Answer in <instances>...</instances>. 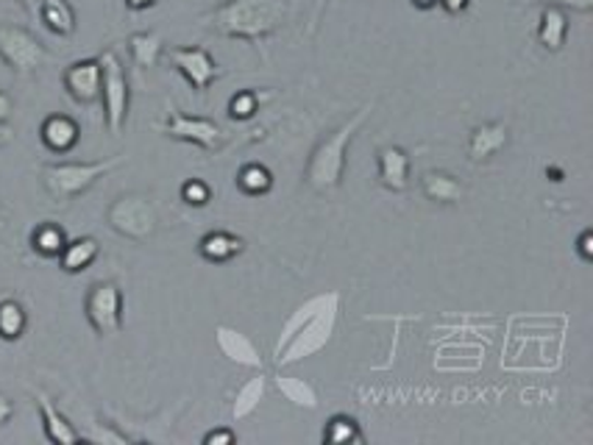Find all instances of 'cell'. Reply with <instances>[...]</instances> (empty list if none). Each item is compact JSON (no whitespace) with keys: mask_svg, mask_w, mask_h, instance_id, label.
<instances>
[{"mask_svg":"<svg viewBox=\"0 0 593 445\" xmlns=\"http://www.w3.org/2000/svg\"><path fill=\"white\" fill-rule=\"evenodd\" d=\"M324 440L326 443H363V432H360V423L354 421V418H349V414H335L329 423H326L324 429Z\"/></svg>","mask_w":593,"mask_h":445,"instance_id":"83f0119b","label":"cell"},{"mask_svg":"<svg viewBox=\"0 0 593 445\" xmlns=\"http://www.w3.org/2000/svg\"><path fill=\"white\" fill-rule=\"evenodd\" d=\"M62 87L78 106L100 100V59H78L62 73Z\"/></svg>","mask_w":593,"mask_h":445,"instance_id":"8fae6325","label":"cell"},{"mask_svg":"<svg viewBox=\"0 0 593 445\" xmlns=\"http://www.w3.org/2000/svg\"><path fill=\"white\" fill-rule=\"evenodd\" d=\"M0 59L17 75H34L48 62L50 53L28 28L3 23L0 25Z\"/></svg>","mask_w":593,"mask_h":445,"instance_id":"52a82bcc","label":"cell"},{"mask_svg":"<svg viewBox=\"0 0 593 445\" xmlns=\"http://www.w3.org/2000/svg\"><path fill=\"white\" fill-rule=\"evenodd\" d=\"M580 254H582V260H585V262L593 260V234H591V231H582Z\"/></svg>","mask_w":593,"mask_h":445,"instance_id":"e575fe53","label":"cell"},{"mask_svg":"<svg viewBox=\"0 0 593 445\" xmlns=\"http://www.w3.org/2000/svg\"><path fill=\"white\" fill-rule=\"evenodd\" d=\"M125 161L123 154L109 156L100 161H53L43 167V187L53 204H70L87 190H93L104 176H109L114 167Z\"/></svg>","mask_w":593,"mask_h":445,"instance_id":"277c9868","label":"cell"},{"mask_svg":"<svg viewBox=\"0 0 593 445\" xmlns=\"http://www.w3.org/2000/svg\"><path fill=\"white\" fill-rule=\"evenodd\" d=\"M379 181L385 190L404 192L410 187V156L399 145L379 148Z\"/></svg>","mask_w":593,"mask_h":445,"instance_id":"2e32d148","label":"cell"},{"mask_svg":"<svg viewBox=\"0 0 593 445\" xmlns=\"http://www.w3.org/2000/svg\"><path fill=\"white\" fill-rule=\"evenodd\" d=\"M100 59V100H104V120H107L109 134L118 136L129 120V106H132V89L125 79V68L114 50H104Z\"/></svg>","mask_w":593,"mask_h":445,"instance_id":"8992f818","label":"cell"},{"mask_svg":"<svg viewBox=\"0 0 593 445\" xmlns=\"http://www.w3.org/2000/svg\"><path fill=\"white\" fill-rule=\"evenodd\" d=\"M412 7L424 9V12H429V9L437 7V0H412Z\"/></svg>","mask_w":593,"mask_h":445,"instance_id":"f35d334b","label":"cell"},{"mask_svg":"<svg viewBox=\"0 0 593 445\" xmlns=\"http://www.w3.org/2000/svg\"><path fill=\"white\" fill-rule=\"evenodd\" d=\"M234 440H238V434L231 432V429H213L204 437V445H231Z\"/></svg>","mask_w":593,"mask_h":445,"instance_id":"4dcf8cb0","label":"cell"},{"mask_svg":"<svg viewBox=\"0 0 593 445\" xmlns=\"http://www.w3.org/2000/svg\"><path fill=\"white\" fill-rule=\"evenodd\" d=\"M546 173L555 176V179H552V181H562V173H560V170H557V167H546Z\"/></svg>","mask_w":593,"mask_h":445,"instance_id":"ab89813d","label":"cell"},{"mask_svg":"<svg viewBox=\"0 0 593 445\" xmlns=\"http://www.w3.org/2000/svg\"><path fill=\"white\" fill-rule=\"evenodd\" d=\"M64 242H68V234L57 222H39L37 229L32 231L34 254H39L43 260H57L62 254Z\"/></svg>","mask_w":593,"mask_h":445,"instance_id":"603a6c76","label":"cell"},{"mask_svg":"<svg viewBox=\"0 0 593 445\" xmlns=\"http://www.w3.org/2000/svg\"><path fill=\"white\" fill-rule=\"evenodd\" d=\"M25 326H28V315H25L23 303L14 301V298L0 301V340H20L25 334Z\"/></svg>","mask_w":593,"mask_h":445,"instance_id":"cb8c5ba5","label":"cell"},{"mask_svg":"<svg viewBox=\"0 0 593 445\" xmlns=\"http://www.w3.org/2000/svg\"><path fill=\"white\" fill-rule=\"evenodd\" d=\"M39 140L50 154H70L82 140V125L70 115H48L39 125Z\"/></svg>","mask_w":593,"mask_h":445,"instance_id":"4fadbf2b","label":"cell"},{"mask_svg":"<svg viewBox=\"0 0 593 445\" xmlns=\"http://www.w3.org/2000/svg\"><path fill=\"white\" fill-rule=\"evenodd\" d=\"M238 187L245 195H265V192H270V187H274V173H270L265 165L251 161V165L240 167Z\"/></svg>","mask_w":593,"mask_h":445,"instance_id":"4316f807","label":"cell"},{"mask_svg":"<svg viewBox=\"0 0 593 445\" xmlns=\"http://www.w3.org/2000/svg\"><path fill=\"white\" fill-rule=\"evenodd\" d=\"M566 37H569V14L557 3H546L537 20V43L549 53H557L566 45Z\"/></svg>","mask_w":593,"mask_h":445,"instance_id":"e0dca14e","label":"cell"},{"mask_svg":"<svg viewBox=\"0 0 593 445\" xmlns=\"http://www.w3.org/2000/svg\"><path fill=\"white\" fill-rule=\"evenodd\" d=\"M159 131L176 143H190L201 151H215L223 143V129L215 120L195 118L173 104H168V118L159 125Z\"/></svg>","mask_w":593,"mask_h":445,"instance_id":"9c48e42d","label":"cell"},{"mask_svg":"<svg viewBox=\"0 0 593 445\" xmlns=\"http://www.w3.org/2000/svg\"><path fill=\"white\" fill-rule=\"evenodd\" d=\"M263 396H265V376L249 378V382L238 389V398H234V409H231L234 421H243V418H249V414L259 407Z\"/></svg>","mask_w":593,"mask_h":445,"instance_id":"484cf974","label":"cell"},{"mask_svg":"<svg viewBox=\"0 0 593 445\" xmlns=\"http://www.w3.org/2000/svg\"><path fill=\"white\" fill-rule=\"evenodd\" d=\"M12 418H14V401L7 396V393H0V426H7Z\"/></svg>","mask_w":593,"mask_h":445,"instance_id":"1f68e13d","label":"cell"},{"mask_svg":"<svg viewBox=\"0 0 593 445\" xmlns=\"http://www.w3.org/2000/svg\"><path fill=\"white\" fill-rule=\"evenodd\" d=\"M243 237L231 234V231H209V234L201 237L198 251L206 262L213 265H223V262H231L238 254H243Z\"/></svg>","mask_w":593,"mask_h":445,"instance_id":"ffe728a7","label":"cell"},{"mask_svg":"<svg viewBox=\"0 0 593 445\" xmlns=\"http://www.w3.org/2000/svg\"><path fill=\"white\" fill-rule=\"evenodd\" d=\"M12 111H14L12 98H9V93H3V89H0V125L9 123V118H12Z\"/></svg>","mask_w":593,"mask_h":445,"instance_id":"836d02e7","label":"cell"},{"mask_svg":"<svg viewBox=\"0 0 593 445\" xmlns=\"http://www.w3.org/2000/svg\"><path fill=\"white\" fill-rule=\"evenodd\" d=\"M293 0H226L204 17L206 28L226 39H245L256 45L274 37L288 23Z\"/></svg>","mask_w":593,"mask_h":445,"instance_id":"6da1fadb","label":"cell"},{"mask_svg":"<svg viewBox=\"0 0 593 445\" xmlns=\"http://www.w3.org/2000/svg\"><path fill=\"white\" fill-rule=\"evenodd\" d=\"M168 59L184 75V81H187L195 93H206V89L213 87V81L220 79V68L215 62V56L206 48H201V45L170 48Z\"/></svg>","mask_w":593,"mask_h":445,"instance_id":"30bf717a","label":"cell"},{"mask_svg":"<svg viewBox=\"0 0 593 445\" xmlns=\"http://www.w3.org/2000/svg\"><path fill=\"white\" fill-rule=\"evenodd\" d=\"M39 20L57 37H73L75 25H78L70 0H39Z\"/></svg>","mask_w":593,"mask_h":445,"instance_id":"44dd1931","label":"cell"},{"mask_svg":"<svg viewBox=\"0 0 593 445\" xmlns=\"http://www.w3.org/2000/svg\"><path fill=\"white\" fill-rule=\"evenodd\" d=\"M338 292H326V296L306 301L299 312L288 321L281 340L276 346V365H290L310 353L320 351L329 342L331 328L338 321Z\"/></svg>","mask_w":593,"mask_h":445,"instance_id":"7a4b0ae2","label":"cell"},{"mask_svg":"<svg viewBox=\"0 0 593 445\" xmlns=\"http://www.w3.org/2000/svg\"><path fill=\"white\" fill-rule=\"evenodd\" d=\"M162 37L157 32H137L129 37V53H132V62L140 70L157 68L159 59H162Z\"/></svg>","mask_w":593,"mask_h":445,"instance_id":"7402d4cb","label":"cell"},{"mask_svg":"<svg viewBox=\"0 0 593 445\" xmlns=\"http://www.w3.org/2000/svg\"><path fill=\"white\" fill-rule=\"evenodd\" d=\"M371 111H374V104H365L363 109L356 111L354 118L346 120L335 134H329L326 140H320L318 148L313 151L310 161H306V184L313 187L320 195H329V192L338 190L343 184L346 173V148H349L351 136L356 134V129L365 123Z\"/></svg>","mask_w":593,"mask_h":445,"instance_id":"3957f363","label":"cell"},{"mask_svg":"<svg viewBox=\"0 0 593 445\" xmlns=\"http://www.w3.org/2000/svg\"><path fill=\"white\" fill-rule=\"evenodd\" d=\"M182 201L187 206H206L213 201V190L201 179H187L182 184Z\"/></svg>","mask_w":593,"mask_h":445,"instance_id":"f546056e","label":"cell"},{"mask_svg":"<svg viewBox=\"0 0 593 445\" xmlns=\"http://www.w3.org/2000/svg\"><path fill=\"white\" fill-rule=\"evenodd\" d=\"M159 0H125V7L132 9V12H145V9H154Z\"/></svg>","mask_w":593,"mask_h":445,"instance_id":"d590c367","label":"cell"},{"mask_svg":"<svg viewBox=\"0 0 593 445\" xmlns=\"http://www.w3.org/2000/svg\"><path fill=\"white\" fill-rule=\"evenodd\" d=\"M12 140H14V134H12V129H9V123L0 125V148L12 143Z\"/></svg>","mask_w":593,"mask_h":445,"instance_id":"74e56055","label":"cell"},{"mask_svg":"<svg viewBox=\"0 0 593 445\" xmlns=\"http://www.w3.org/2000/svg\"><path fill=\"white\" fill-rule=\"evenodd\" d=\"M276 387H279L281 396L288 398L290 404H295V407H306V409L318 407V393H315L313 384L304 382V378L279 376L276 378Z\"/></svg>","mask_w":593,"mask_h":445,"instance_id":"d4e9b609","label":"cell"},{"mask_svg":"<svg viewBox=\"0 0 593 445\" xmlns=\"http://www.w3.org/2000/svg\"><path fill=\"white\" fill-rule=\"evenodd\" d=\"M437 7L444 9L446 14H462L471 7V0H437Z\"/></svg>","mask_w":593,"mask_h":445,"instance_id":"d6a6232c","label":"cell"},{"mask_svg":"<svg viewBox=\"0 0 593 445\" xmlns=\"http://www.w3.org/2000/svg\"><path fill=\"white\" fill-rule=\"evenodd\" d=\"M37 407L39 414H43V429H45V437L50 440V443L57 445H73L82 440V434L75 432L73 423L64 418L62 412H59L57 407H53V401H50L45 393H37Z\"/></svg>","mask_w":593,"mask_h":445,"instance_id":"ac0fdd59","label":"cell"},{"mask_svg":"<svg viewBox=\"0 0 593 445\" xmlns=\"http://www.w3.org/2000/svg\"><path fill=\"white\" fill-rule=\"evenodd\" d=\"M507 143H510V129L505 123H499V120L476 125L469 136V161L471 165H485L496 154H501L507 148Z\"/></svg>","mask_w":593,"mask_h":445,"instance_id":"7c38bea8","label":"cell"},{"mask_svg":"<svg viewBox=\"0 0 593 445\" xmlns=\"http://www.w3.org/2000/svg\"><path fill=\"white\" fill-rule=\"evenodd\" d=\"M215 340H218V348L223 351V357L231 359L234 365L254 368V371H259V368H263V357H259L256 346L251 342V337H245V334L238 332V328L218 326V332H215Z\"/></svg>","mask_w":593,"mask_h":445,"instance_id":"9a60e30c","label":"cell"},{"mask_svg":"<svg viewBox=\"0 0 593 445\" xmlns=\"http://www.w3.org/2000/svg\"><path fill=\"white\" fill-rule=\"evenodd\" d=\"M421 190H424L426 201L440 206H457L465 201V195H469L465 184H462L457 176L446 173V170H426V173L421 176Z\"/></svg>","mask_w":593,"mask_h":445,"instance_id":"5bb4252c","label":"cell"},{"mask_svg":"<svg viewBox=\"0 0 593 445\" xmlns=\"http://www.w3.org/2000/svg\"><path fill=\"white\" fill-rule=\"evenodd\" d=\"M259 111V95L254 89H243V93L231 95L229 100V118L231 120H251Z\"/></svg>","mask_w":593,"mask_h":445,"instance_id":"f1b7e54d","label":"cell"},{"mask_svg":"<svg viewBox=\"0 0 593 445\" xmlns=\"http://www.w3.org/2000/svg\"><path fill=\"white\" fill-rule=\"evenodd\" d=\"M84 315L98 337H114L123 328V290L114 281H95L84 296Z\"/></svg>","mask_w":593,"mask_h":445,"instance_id":"ba28073f","label":"cell"},{"mask_svg":"<svg viewBox=\"0 0 593 445\" xmlns=\"http://www.w3.org/2000/svg\"><path fill=\"white\" fill-rule=\"evenodd\" d=\"M107 226L123 240L148 242L157 234V204L145 192H123L107 206Z\"/></svg>","mask_w":593,"mask_h":445,"instance_id":"5b68a950","label":"cell"},{"mask_svg":"<svg viewBox=\"0 0 593 445\" xmlns=\"http://www.w3.org/2000/svg\"><path fill=\"white\" fill-rule=\"evenodd\" d=\"M7 229H9V212L7 206H3V201H0V240H3Z\"/></svg>","mask_w":593,"mask_h":445,"instance_id":"8d00e7d4","label":"cell"},{"mask_svg":"<svg viewBox=\"0 0 593 445\" xmlns=\"http://www.w3.org/2000/svg\"><path fill=\"white\" fill-rule=\"evenodd\" d=\"M98 254H100V245L95 237H75V240L64 242L62 254H59L57 260L64 273L75 276V273H84L87 267H93V262L98 260Z\"/></svg>","mask_w":593,"mask_h":445,"instance_id":"d6986e66","label":"cell"}]
</instances>
